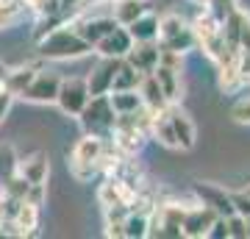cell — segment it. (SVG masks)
Returning <instances> with one entry per match:
<instances>
[{
  "mask_svg": "<svg viewBox=\"0 0 250 239\" xmlns=\"http://www.w3.org/2000/svg\"><path fill=\"white\" fill-rule=\"evenodd\" d=\"M36 42H39V56L45 59H81V56L92 53V44L81 39L72 25L53 28L45 36H39Z\"/></svg>",
  "mask_w": 250,
  "mask_h": 239,
  "instance_id": "6da1fadb",
  "label": "cell"
},
{
  "mask_svg": "<svg viewBox=\"0 0 250 239\" xmlns=\"http://www.w3.org/2000/svg\"><path fill=\"white\" fill-rule=\"evenodd\" d=\"M103 142L106 139H100V136H95V133H86L83 139L75 142L72 156H70V170H72V175L78 178V181H89V178L100 170Z\"/></svg>",
  "mask_w": 250,
  "mask_h": 239,
  "instance_id": "7a4b0ae2",
  "label": "cell"
},
{
  "mask_svg": "<svg viewBox=\"0 0 250 239\" xmlns=\"http://www.w3.org/2000/svg\"><path fill=\"white\" fill-rule=\"evenodd\" d=\"M78 117H81V125H83L86 133H95L100 139H108L111 131H114L117 111L108 103V95H92L89 103L83 106V111Z\"/></svg>",
  "mask_w": 250,
  "mask_h": 239,
  "instance_id": "3957f363",
  "label": "cell"
},
{
  "mask_svg": "<svg viewBox=\"0 0 250 239\" xmlns=\"http://www.w3.org/2000/svg\"><path fill=\"white\" fill-rule=\"evenodd\" d=\"M89 89H86V81L81 78H67L59 84V95H56V103L62 109L64 114L70 117H78L83 111V106L89 103Z\"/></svg>",
  "mask_w": 250,
  "mask_h": 239,
  "instance_id": "277c9868",
  "label": "cell"
},
{
  "mask_svg": "<svg viewBox=\"0 0 250 239\" xmlns=\"http://www.w3.org/2000/svg\"><path fill=\"white\" fill-rule=\"evenodd\" d=\"M217 217H220V214H217L214 209H208V206H203V203H192L187 209V214H184V220H181V237H187V239L206 237Z\"/></svg>",
  "mask_w": 250,
  "mask_h": 239,
  "instance_id": "5b68a950",
  "label": "cell"
},
{
  "mask_svg": "<svg viewBox=\"0 0 250 239\" xmlns=\"http://www.w3.org/2000/svg\"><path fill=\"white\" fill-rule=\"evenodd\" d=\"M59 84H62V78H59L56 72H42V70H39L34 75V81L20 92V98L31 100V103H56Z\"/></svg>",
  "mask_w": 250,
  "mask_h": 239,
  "instance_id": "8992f818",
  "label": "cell"
},
{
  "mask_svg": "<svg viewBox=\"0 0 250 239\" xmlns=\"http://www.w3.org/2000/svg\"><path fill=\"white\" fill-rule=\"evenodd\" d=\"M67 25L75 28V34H78L81 39H86L89 44H95L100 36H106L108 31H114L117 20L111 17V14H83V17L67 22Z\"/></svg>",
  "mask_w": 250,
  "mask_h": 239,
  "instance_id": "52a82bcc",
  "label": "cell"
},
{
  "mask_svg": "<svg viewBox=\"0 0 250 239\" xmlns=\"http://www.w3.org/2000/svg\"><path fill=\"white\" fill-rule=\"evenodd\" d=\"M192 192H195V197L200 200V203L208 206V209H214L220 217H231V214L236 212V209H233V197L225 192L223 186L197 181V184H192Z\"/></svg>",
  "mask_w": 250,
  "mask_h": 239,
  "instance_id": "ba28073f",
  "label": "cell"
},
{
  "mask_svg": "<svg viewBox=\"0 0 250 239\" xmlns=\"http://www.w3.org/2000/svg\"><path fill=\"white\" fill-rule=\"evenodd\" d=\"M131 44H134V39L128 34V28L117 25L114 31H108L106 36H100L92 47H95L100 56H108V59H125V53L131 50Z\"/></svg>",
  "mask_w": 250,
  "mask_h": 239,
  "instance_id": "9c48e42d",
  "label": "cell"
},
{
  "mask_svg": "<svg viewBox=\"0 0 250 239\" xmlns=\"http://www.w3.org/2000/svg\"><path fill=\"white\" fill-rule=\"evenodd\" d=\"M125 62L131 64L136 72H153L156 70V64H159V42L153 39V42H134L131 44V50L125 53Z\"/></svg>",
  "mask_w": 250,
  "mask_h": 239,
  "instance_id": "30bf717a",
  "label": "cell"
},
{
  "mask_svg": "<svg viewBox=\"0 0 250 239\" xmlns=\"http://www.w3.org/2000/svg\"><path fill=\"white\" fill-rule=\"evenodd\" d=\"M123 59H108L103 56V62L92 70V75L86 78V89H89V95H108L111 92V81H114V72L120 67Z\"/></svg>",
  "mask_w": 250,
  "mask_h": 239,
  "instance_id": "8fae6325",
  "label": "cell"
},
{
  "mask_svg": "<svg viewBox=\"0 0 250 239\" xmlns=\"http://www.w3.org/2000/svg\"><path fill=\"white\" fill-rule=\"evenodd\" d=\"M167 114H170V125H172V133H175V145L181 151H192L195 139H197L195 123L189 120V114H184V111H178L172 106H167Z\"/></svg>",
  "mask_w": 250,
  "mask_h": 239,
  "instance_id": "7c38bea8",
  "label": "cell"
},
{
  "mask_svg": "<svg viewBox=\"0 0 250 239\" xmlns=\"http://www.w3.org/2000/svg\"><path fill=\"white\" fill-rule=\"evenodd\" d=\"M134 195H136L134 189L125 186L123 181L114 178V175H108L106 181L100 184V189H98V197H100V203H103V209H111V206H128Z\"/></svg>",
  "mask_w": 250,
  "mask_h": 239,
  "instance_id": "4fadbf2b",
  "label": "cell"
},
{
  "mask_svg": "<svg viewBox=\"0 0 250 239\" xmlns=\"http://www.w3.org/2000/svg\"><path fill=\"white\" fill-rule=\"evenodd\" d=\"M136 92H139L145 109H150V111H161V109L170 106V100L164 98V92H161L159 81L153 78V72H145L142 81H139V87H136Z\"/></svg>",
  "mask_w": 250,
  "mask_h": 239,
  "instance_id": "5bb4252c",
  "label": "cell"
},
{
  "mask_svg": "<svg viewBox=\"0 0 250 239\" xmlns=\"http://www.w3.org/2000/svg\"><path fill=\"white\" fill-rule=\"evenodd\" d=\"M17 173L25 178L28 184H45L47 173H50V167H47V156L45 153H34L31 159L17 161Z\"/></svg>",
  "mask_w": 250,
  "mask_h": 239,
  "instance_id": "9a60e30c",
  "label": "cell"
},
{
  "mask_svg": "<svg viewBox=\"0 0 250 239\" xmlns=\"http://www.w3.org/2000/svg\"><path fill=\"white\" fill-rule=\"evenodd\" d=\"M153 78L159 81L164 98L170 100V103H178L181 100V75H178V70H170V67H164V64H156Z\"/></svg>",
  "mask_w": 250,
  "mask_h": 239,
  "instance_id": "2e32d148",
  "label": "cell"
},
{
  "mask_svg": "<svg viewBox=\"0 0 250 239\" xmlns=\"http://www.w3.org/2000/svg\"><path fill=\"white\" fill-rule=\"evenodd\" d=\"M128 28V34L134 42H153V39H159V17H153L150 11H145L142 17H136Z\"/></svg>",
  "mask_w": 250,
  "mask_h": 239,
  "instance_id": "e0dca14e",
  "label": "cell"
},
{
  "mask_svg": "<svg viewBox=\"0 0 250 239\" xmlns=\"http://www.w3.org/2000/svg\"><path fill=\"white\" fill-rule=\"evenodd\" d=\"M147 133H153V136H156L161 145H167V148H178V145H175V133H172V125H170V114H167V109H161V111H153V114H150Z\"/></svg>",
  "mask_w": 250,
  "mask_h": 239,
  "instance_id": "ac0fdd59",
  "label": "cell"
},
{
  "mask_svg": "<svg viewBox=\"0 0 250 239\" xmlns=\"http://www.w3.org/2000/svg\"><path fill=\"white\" fill-rule=\"evenodd\" d=\"M39 72V67L36 64H25V67H17V70H6V75H3V84H6V92H11L14 98H17L20 92L34 81V75Z\"/></svg>",
  "mask_w": 250,
  "mask_h": 239,
  "instance_id": "d6986e66",
  "label": "cell"
},
{
  "mask_svg": "<svg viewBox=\"0 0 250 239\" xmlns=\"http://www.w3.org/2000/svg\"><path fill=\"white\" fill-rule=\"evenodd\" d=\"M145 11H150V6L145 0H117V6L111 9V17L117 20V25H131Z\"/></svg>",
  "mask_w": 250,
  "mask_h": 239,
  "instance_id": "ffe728a7",
  "label": "cell"
},
{
  "mask_svg": "<svg viewBox=\"0 0 250 239\" xmlns=\"http://www.w3.org/2000/svg\"><path fill=\"white\" fill-rule=\"evenodd\" d=\"M11 222H14V228H17L20 237H31V234L36 231V225H39V206L22 200Z\"/></svg>",
  "mask_w": 250,
  "mask_h": 239,
  "instance_id": "44dd1931",
  "label": "cell"
},
{
  "mask_svg": "<svg viewBox=\"0 0 250 239\" xmlns=\"http://www.w3.org/2000/svg\"><path fill=\"white\" fill-rule=\"evenodd\" d=\"M108 103L117 114H131V111H139L145 106L142 98L136 89H120V92H108Z\"/></svg>",
  "mask_w": 250,
  "mask_h": 239,
  "instance_id": "7402d4cb",
  "label": "cell"
},
{
  "mask_svg": "<svg viewBox=\"0 0 250 239\" xmlns=\"http://www.w3.org/2000/svg\"><path fill=\"white\" fill-rule=\"evenodd\" d=\"M150 231V214H142V212H128L123 220V237L128 239H142L147 237Z\"/></svg>",
  "mask_w": 250,
  "mask_h": 239,
  "instance_id": "603a6c76",
  "label": "cell"
},
{
  "mask_svg": "<svg viewBox=\"0 0 250 239\" xmlns=\"http://www.w3.org/2000/svg\"><path fill=\"white\" fill-rule=\"evenodd\" d=\"M161 47H167V50H172V53H189V50H192V47H195L197 44V39H195V34H192V28L189 25H184L178 31V34H172L170 39H161Z\"/></svg>",
  "mask_w": 250,
  "mask_h": 239,
  "instance_id": "cb8c5ba5",
  "label": "cell"
},
{
  "mask_svg": "<svg viewBox=\"0 0 250 239\" xmlns=\"http://www.w3.org/2000/svg\"><path fill=\"white\" fill-rule=\"evenodd\" d=\"M139 81H142V72H136L131 64L120 62V67H117L114 72V81H111V92H120V89H136L139 87Z\"/></svg>",
  "mask_w": 250,
  "mask_h": 239,
  "instance_id": "d4e9b609",
  "label": "cell"
},
{
  "mask_svg": "<svg viewBox=\"0 0 250 239\" xmlns=\"http://www.w3.org/2000/svg\"><path fill=\"white\" fill-rule=\"evenodd\" d=\"M25 9H28L25 0H0V28L14 25L25 14Z\"/></svg>",
  "mask_w": 250,
  "mask_h": 239,
  "instance_id": "484cf974",
  "label": "cell"
},
{
  "mask_svg": "<svg viewBox=\"0 0 250 239\" xmlns=\"http://www.w3.org/2000/svg\"><path fill=\"white\" fill-rule=\"evenodd\" d=\"M184 25H187V22H184L178 14H164V17L159 20V42L161 39H170L172 34H178Z\"/></svg>",
  "mask_w": 250,
  "mask_h": 239,
  "instance_id": "4316f807",
  "label": "cell"
},
{
  "mask_svg": "<svg viewBox=\"0 0 250 239\" xmlns=\"http://www.w3.org/2000/svg\"><path fill=\"white\" fill-rule=\"evenodd\" d=\"M225 222H228V237L231 239H248V217L233 212L231 217H225Z\"/></svg>",
  "mask_w": 250,
  "mask_h": 239,
  "instance_id": "83f0119b",
  "label": "cell"
},
{
  "mask_svg": "<svg viewBox=\"0 0 250 239\" xmlns=\"http://www.w3.org/2000/svg\"><path fill=\"white\" fill-rule=\"evenodd\" d=\"M17 173V156H14V151H11L9 145H3L0 148V175L9 178Z\"/></svg>",
  "mask_w": 250,
  "mask_h": 239,
  "instance_id": "f1b7e54d",
  "label": "cell"
},
{
  "mask_svg": "<svg viewBox=\"0 0 250 239\" xmlns=\"http://www.w3.org/2000/svg\"><path fill=\"white\" fill-rule=\"evenodd\" d=\"M231 117H233V123H239V125H250V98H242L239 103H233Z\"/></svg>",
  "mask_w": 250,
  "mask_h": 239,
  "instance_id": "f546056e",
  "label": "cell"
},
{
  "mask_svg": "<svg viewBox=\"0 0 250 239\" xmlns=\"http://www.w3.org/2000/svg\"><path fill=\"white\" fill-rule=\"evenodd\" d=\"M239 50L250 59V17L242 11V20H239Z\"/></svg>",
  "mask_w": 250,
  "mask_h": 239,
  "instance_id": "4dcf8cb0",
  "label": "cell"
},
{
  "mask_svg": "<svg viewBox=\"0 0 250 239\" xmlns=\"http://www.w3.org/2000/svg\"><path fill=\"white\" fill-rule=\"evenodd\" d=\"M208 6H211V14H214V20L217 22H223L225 17H228V14H231L233 9H236V6H233V0H208Z\"/></svg>",
  "mask_w": 250,
  "mask_h": 239,
  "instance_id": "1f68e13d",
  "label": "cell"
},
{
  "mask_svg": "<svg viewBox=\"0 0 250 239\" xmlns=\"http://www.w3.org/2000/svg\"><path fill=\"white\" fill-rule=\"evenodd\" d=\"M22 200H28V203H34V206H42V200H45V184H28V192Z\"/></svg>",
  "mask_w": 250,
  "mask_h": 239,
  "instance_id": "d6a6232c",
  "label": "cell"
},
{
  "mask_svg": "<svg viewBox=\"0 0 250 239\" xmlns=\"http://www.w3.org/2000/svg\"><path fill=\"white\" fill-rule=\"evenodd\" d=\"M206 237L211 239H228V222H225V217H217L214 222H211V228H208V234Z\"/></svg>",
  "mask_w": 250,
  "mask_h": 239,
  "instance_id": "836d02e7",
  "label": "cell"
},
{
  "mask_svg": "<svg viewBox=\"0 0 250 239\" xmlns=\"http://www.w3.org/2000/svg\"><path fill=\"white\" fill-rule=\"evenodd\" d=\"M11 103H14V95L11 92H0V123H3V117L9 114Z\"/></svg>",
  "mask_w": 250,
  "mask_h": 239,
  "instance_id": "e575fe53",
  "label": "cell"
},
{
  "mask_svg": "<svg viewBox=\"0 0 250 239\" xmlns=\"http://www.w3.org/2000/svg\"><path fill=\"white\" fill-rule=\"evenodd\" d=\"M192 3H197V6H208V0H192Z\"/></svg>",
  "mask_w": 250,
  "mask_h": 239,
  "instance_id": "d590c367",
  "label": "cell"
},
{
  "mask_svg": "<svg viewBox=\"0 0 250 239\" xmlns=\"http://www.w3.org/2000/svg\"><path fill=\"white\" fill-rule=\"evenodd\" d=\"M248 237H250V217H248Z\"/></svg>",
  "mask_w": 250,
  "mask_h": 239,
  "instance_id": "8d00e7d4",
  "label": "cell"
},
{
  "mask_svg": "<svg viewBox=\"0 0 250 239\" xmlns=\"http://www.w3.org/2000/svg\"><path fill=\"white\" fill-rule=\"evenodd\" d=\"M245 195H250V186H248V189H245Z\"/></svg>",
  "mask_w": 250,
  "mask_h": 239,
  "instance_id": "74e56055",
  "label": "cell"
},
{
  "mask_svg": "<svg viewBox=\"0 0 250 239\" xmlns=\"http://www.w3.org/2000/svg\"><path fill=\"white\" fill-rule=\"evenodd\" d=\"M0 197H3V189H0Z\"/></svg>",
  "mask_w": 250,
  "mask_h": 239,
  "instance_id": "f35d334b",
  "label": "cell"
}]
</instances>
